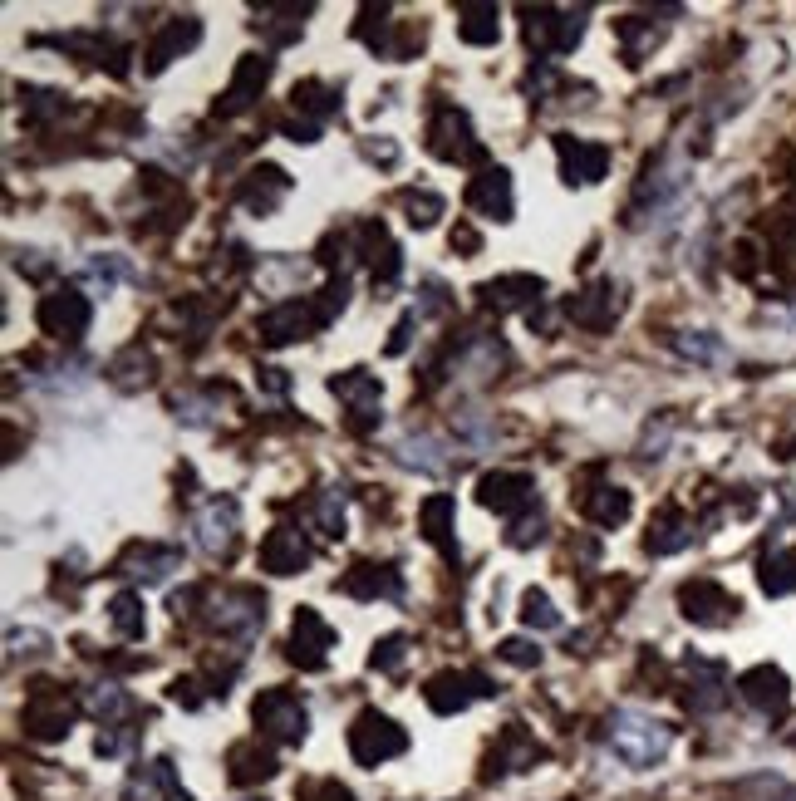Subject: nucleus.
Here are the masks:
<instances>
[{
	"mask_svg": "<svg viewBox=\"0 0 796 801\" xmlns=\"http://www.w3.org/2000/svg\"><path fill=\"white\" fill-rule=\"evenodd\" d=\"M50 639L40 630H10V654H40Z\"/></svg>",
	"mask_w": 796,
	"mask_h": 801,
	"instance_id": "79ce46f5",
	"label": "nucleus"
},
{
	"mask_svg": "<svg viewBox=\"0 0 796 801\" xmlns=\"http://www.w3.org/2000/svg\"><path fill=\"white\" fill-rule=\"evenodd\" d=\"M742 698L752 703V708H762L767 718L772 713H782L787 708V674L782 669H772V664H762V669H752V674H742Z\"/></svg>",
	"mask_w": 796,
	"mask_h": 801,
	"instance_id": "a211bd4d",
	"label": "nucleus"
},
{
	"mask_svg": "<svg viewBox=\"0 0 796 801\" xmlns=\"http://www.w3.org/2000/svg\"><path fill=\"white\" fill-rule=\"evenodd\" d=\"M305 561H310V546H305V536H300L295 526H276V531L261 541V566L271 575H295Z\"/></svg>",
	"mask_w": 796,
	"mask_h": 801,
	"instance_id": "dca6fc26",
	"label": "nucleus"
},
{
	"mask_svg": "<svg viewBox=\"0 0 796 801\" xmlns=\"http://www.w3.org/2000/svg\"><path fill=\"white\" fill-rule=\"evenodd\" d=\"M762 585H767L772 595H787V590H796V561H792V556H787V561H767Z\"/></svg>",
	"mask_w": 796,
	"mask_h": 801,
	"instance_id": "e433bc0d",
	"label": "nucleus"
},
{
	"mask_svg": "<svg viewBox=\"0 0 796 801\" xmlns=\"http://www.w3.org/2000/svg\"><path fill=\"white\" fill-rule=\"evenodd\" d=\"M443 212V197L438 192H408V222L413 227H433Z\"/></svg>",
	"mask_w": 796,
	"mask_h": 801,
	"instance_id": "c9c22d12",
	"label": "nucleus"
},
{
	"mask_svg": "<svg viewBox=\"0 0 796 801\" xmlns=\"http://www.w3.org/2000/svg\"><path fill=\"white\" fill-rule=\"evenodd\" d=\"M428 143H433V153H438V158H448V163L482 158V143L472 138V123H467L462 109H438L433 128H428Z\"/></svg>",
	"mask_w": 796,
	"mask_h": 801,
	"instance_id": "423d86ee",
	"label": "nucleus"
},
{
	"mask_svg": "<svg viewBox=\"0 0 796 801\" xmlns=\"http://www.w3.org/2000/svg\"><path fill=\"white\" fill-rule=\"evenodd\" d=\"M541 276H502V281H487L482 286V300L497 305V310H516L526 300H541Z\"/></svg>",
	"mask_w": 796,
	"mask_h": 801,
	"instance_id": "a878e982",
	"label": "nucleus"
},
{
	"mask_svg": "<svg viewBox=\"0 0 796 801\" xmlns=\"http://www.w3.org/2000/svg\"><path fill=\"white\" fill-rule=\"evenodd\" d=\"M40 330L55 340H79L89 330V300L79 290H55L40 300Z\"/></svg>",
	"mask_w": 796,
	"mask_h": 801,
	"instance_id": "39448f33",
	"label": "nucleus"
},
{
	"mask_svg": "<svg viewBox=\"0 0 796 801\" xmlns=\"http://www.w3.org/2000/svg\"><path fill=\"white\" fill-rule=\"evenodd\" d=\"M295 109H310V114H330L335 104L325 99L320 84H295Z\"/></svg>",
	"mask_w": 796,
	"mask_h": 801,
	"instance_id": "a19ab883",
	"label": "nucleus"
},
{
	"mask_svg": "<svg viewBox=\"0 0 796 801\" xmlns=\"http://www.w3.org/2000/svg\"><path fill=\"white\" fill-rule=\"evenodd\" d=\"M453 512H457V502L448 497V492L428 497V502H423V512H418L423 516V536H428L433 546H443V556H448V561H457V546H453V536H448V531H453V526H448Z\"/></svg>",
	"mask_w": 796,
	"mask_h": 801,
	"instance_id": "b1692460",
	"label": "nucleus"
},
{
	"mask_svg": "<svg viewBox=\"0 0 796 801\" xmlns=\"http://www.w3.org/2000/svg\"><path fill=\"white\" fill-rule=\"evenodd\" d=\"M605 743H610V752H615L625 767L649 772V767H659V762L669 757V747H674V728H669V723H659V718H649V713L620 708V713L610 718V728H605Z\"/></svg>",
	"mask_w": 796,
	"mask_h": 801,
	"instance_id": "f257e3e1",
	"label": "nucleus"
},
{
	"mask_svg": "<svg viewBox=\"0 0 796 801\" xmlns=\"http://www.w3.org/2000/svg\"><path fill=\"white\" fill-rule=\"evenodd\" d=\"M556 148H561V163H566L570 182H575V177H580V182H595V177H605V168H610V153H605L600 143H580V138H561Z\"/></svg>",
	"mask_w": 796,
	"mask_h": 801,
	"instance_id": "5701e85b",
	"label": "nucleus"
},
{
	"mask_svg": "<svg viewBox=\"0 0 796 801\" xmlns=\"http://www.w3.org/2000/svg\"><path fill=\"white\" fill-rule=\"evenodd\" d=\"M315 797H320V801H354V797H349V792L340 787V782H320V787H315Z\"/></svg>",
	"mask_w": 796,
	"mask_h": 801,
	"instance_id": "37998d69",
	"label": "nucleus"
},
{
	"mask_svg": "<svg viewBox=\"0 0 796 801\" xmlns=\"http://www.w3.org/2000/svg\"><path fill=\"white\" fill-rule=\"evenodd\" d=\"M177 566H182V556H177L172 546H133V551L123 556L118 571L133 575V580H143V585H158V580H168Z\"/></svg>",
	"mask_w": 796,
	"mask_h": 801,
	"instance_id": "aec40b11",
	"label": "nucleus"
},
{
	"mask_svg": "<svg viewBox=\"0 0 796 801\" xmlns=\"http://www.w3.org/2000/svg\"><path fill=\"white\" fill-rule=\"evenodd\" d=\"M266 777H276V757H271L266 747H256V743L231 747V782H236V787H251V782H266Z\"/></svg>",
	"mask_w": 796,
	"mask_h": 801,
	"instance_id": "393cba45",
	"label": "nucleus"
},
{
	"mask_svg": "<svg viewBox=\"0 0 796 801\" xmlns=\"http://www.w3.org/2000/svg\"><path fill=\"white\" fill-rule=\"evenodd\" d=\"M467 684H472V674H438V679H428L423 698H428L433 713H462L472 703V693H462Z\"/></svg>",
	"mask_w": 796,
	"mask_h": 801,
	"instance_id": "bb28decb",
	"label": "nucleus"
},
{
	"mask_svg": "<svg viewBox=\"0 0 796 801\" xmlns=\"http://www.w3.org/2000/svg\"><path fill=\"white\" fill-rule=\"evenodd\" d=\"M320 531H325V536H344V497L340 492H325V497H320Z\"/></svg>",
	"mask_w": 796,
	"mask_h": 801,
	"instance_id": "4c0bfd02",
	"label": "nucleus"
},
{
	"mask_svg": "<svg viewBox=\"0 0 796 801\" xmlns=\"http://www.w3.org/2000/svg\"><path fill=\"white\" fill-rule=\"evenodd\" d=\"M585 516H590L595 526H620V521L629 516V492L625 487H605L600 497L585 502Z\"/></svg>",
	"mask_w": 796,
	"mask_h": 801,
	"instance_id": "7c9ffc66",
	"label": "nucleus"
},
{
	"mask_svg": "<svg viewBox=\"0 0 796 801\" xmlns=\"http://www.w3.org/2000/svg\"><path fill=\"white\" fill-rule=\"evenodd\" d=\"M290 192V177H285L281 168H256L246 182H241V207H251L256 217H266V212H276L281 207V197Z\"/></svg>",
	"mask_w": 796,
	"mask_h": 801,
	"instance_id": "6ab92c4d",
	"label": "nucleus"
},
{
	"mask_svg": "<svg viewBox=\"0 0 796 801\" xmlns=\"http://www.w3.org/2000/svg\"><path fill=\"white\" fill-rule=\"evenodd\" d=\"M84 708H89V713H94L104 728H114V718L128 708V693H123V688H114V684H99L94 693H89V703H84Z\"/></svg>",
	"mask_w": 796,
	"mask_h": 801,
	"instance_id": "72a5a7b5",
	"label": "nucleus"
},
{
	"mask_svg": "<svg viewBox=\"0 0 796 801\" xmlns=\"http://www.w3.org/2000/svg\"><path fill=\"white\" fill-rule=\"evenodd\" d=\"M580 35H585V15L580 10H541L536 20H531V40H541V50H551V55H566V50H575L580 45Z\"/></svg>",
	"mask_w": 796,
	"mask_h": 801,
	"instance_id": "4468645a",
	"label": "nucleus"
},
{
	"mask_svg": "<svg viewBox=\"0 0 796 801\" xmlns=\"http://www.w3.org/2000/svg\"><path fill=\"white\" fill-rule=\"evenodd\" d=\"M620 286L615 281H595L590 290H580L575 300L566 305V315L580 325V330H610L615 320H620Z\"/></svg>",
	"mask_w": 796,
	"mask_h": 801,
	"instance_id": "6e6552de",
	"label": "nucleus"
},
{
	"mask_svg": "<svg viewBox=\"0 0 796 801\" xmlns=\"http://www.w3.org/2000/svg\"><path fill=\"white\" fill-rule=\"evenodd\" d=\"M25 728H30V738H45V743H55V738L69 733V703H64L59 688L45 684L25 703Z\"/></svg>",
	"mask_w": 796,
	"mask_h": 801,
	"instance_id": "f8f14e48",
	"label": "nucleus"
},
{
	"mask_svg": "<svg viewBox=\"0 0 796 801\" xmlns=\"http://www.w3.org/2000/svg\"><path fill=\"white\" fill-rule=\"evenodd\" d=\"M398 664H403V634H389L379 649H374V669H384V674H398Z\"/></svg>",
	"mask_w": 796,
	"mask_h": 801,
	"instance_id": "ea45409f",
	"label": "nucleus"
},
{
	"mask_svg": "<svg viewBox=\"0 0 796 801\" xmlns=\"http://www.w3.org/2000/svg\"><path fill=\"white\" fill-rule=\"evenodd\" d=\"M620 40H625L629 64H639L644 50H654V45H659V30H654V25H639V20H620Z\"/></svg>",
	"mask_w": 796,
	"mask_h": 801,
	"instance_id": "f704fd0d",
	"label": "nucleus"
},
{
	"mask_svg": "<svg viewBox=\"0 0 796 801\" xmlns=\"http://www.w3.org/2000/svg\"><path fill=\"white\" fill-rule=\"evenodd\" d=\"M688 541H693V521H683L679 512H659L654 531H649V551H654V556H674Z\"/></svg>",
	"mask_w": 796,
	"mask_h": 801,
	"instance_id": "c85d7f7f",
	"label": "nucleus"
},
{
	"mask_svg": "<svg viewBox=\"0 0 796 801\" xmlns=\"http://www.w3.org/2000/svg\"><path fill=\"white\" fill-rule=\"evenodd\" d=\"M236 536H241V512L231 497H212L202 516H197V546L207 556H231L236 551Z\"/></svg>",
	"mask_w": 796,
	"mask_h": 801,
	"instance_id": "20e7f679",
	"label": "nucleus"
},
{
	"mask_svg": "<svg viewBox=\"0 0 796 801\" xmlns=\"http://www.w3.org/2000/svg\"><path fill=\"white\" fill-rule=\"evenodd\" d=\"M330 644H335V630H330L315 610H300V615H295L290 659H295L300 669H320V664H325V654H330Z\"/></svg>",
	"mask_w": 796,
	"mask_h": 801,
	"instance_id": "9b49d317",
	"label": "nucleus"
},
{
	"mask_svg": "<svg viewBox=\"0 0 796 801\" xmlns=\"http://www.w3.org/2000/svg\"><path fill=\"white\" fill-rule=\"evenodd\" d=\"M202 40V25H197V15H182V20H168V30L148 45V74H163L177 55H187L192 45Z\"/></svg>",
	"mask_w": 796,
	"mask_h": 801,
	"instance_id": "f3484780",
	"label": "nucleus"
},
{
	"mask_svg": "<svg viewBox=\"0 0 796 801\" xmlns=\"http://www.w3.org/2000/svg\"><path fill=\"white\" fill-rule=\"evenodd\" d=\"M109 620H114V630L123 634V639H138L143 634V600L138 595H114V605H109Z\"/></svg>",
	"mask_w": 796,
	"mask_h": 801,
	"instance_id": "473e14b6",
	"label": "nucleus"
},
{
	"mask_svg": "<svg viewBox=\"0 0 796 801\" xmlns=\"http://www.w3.org/2000/svg\"><path fill=\"white\" fill-rule=\"evenodd\" d=\"M256 723H261L266 738L295 747V743H305L310 713H305V703H300L290 688H266V693L256 698Z\"/></svg>",
	"mask_w": 796,
	"mask_h": 801,
	"instance_id": "7ed1b4c3",
	"label": "nucleus"
},
{
	"mask_svg": "<svg viewBox=\"0 0 796 801\" xmlns=\"http://www.w3.org/2000/svg\"><path fill=\"white\" fill-rule=\"evenodd\" d=\"M457 35L467 45H492L502 35V20H497V5H462V20H457Z\"/></svg>",
	"mask_w": 796,
	"mask_h": 801,
	"instance_id": "cd10ccee",
	"label": "nucleus"
},
{
	"mask_svg": "<svg viewBox=\"0 0 796 801\" xmlns=\"http://www.w3.org/2000/svg\"><path fill=\"white\" fill-rule=\"evenodd\" d=\"M497 654H502L507 664H516V669H536V664H541V649H536V644H526V639H507Z\"/></svg>",
	"mask_w": 796,
	"mask_h": 801,
	"instance_id": "58836bf2",
	"label": "nucleus"
},
{
	"mask_svg": "<svg viewBox=\"0 0 796 801\" xmlns=\"http://www.w3.org/2000/svg\"><path fill=\"white\" fill-rule=\"evenodd\" d=\"M212 625L227 634V639H251V634L266 625V600H261L256 590H227V595L217 600Z\"/></svg>",
	"mask_w": 796,
	"mask_h": 801,
	"instance_id": "0eeeda50",
	"label": "nucleus"
},
{
	"mask_svg": "<svg viewBox=\"0 0 796 801\" xmlns=\"http://www.w3.org/2000/svg\"><path fill=\"white\" fill-rule=\"evenodd\" d=\"M335 394H340L349 408H354V423L359 428H369L374 418H379V399H384V384L374 379V374H364V369H349V374H340L335 384H330Z\"/></svg>",
	"mask_w": 796,
	"mask_h": 801,
	"instance_id": "2eb2a0df",
	"label": "nucleus"
},
{
	"mask_svg": "<svg viewBox=\"0 0 796 801\" xmlns=\"http://www.w3.org/2000/svg\"><path fill=\"white\" fill-rule=\"evenodd\" d=\"M344 595H354V600H398L403 595V580H398L394 566H354V571L344 575Z\"/></svg>",
	"mask_w": 796,
	"mask_h": 801,
	"instance_id": "412c9836",
	"label": "nucleus"
},
{
	"mask_svg": "<svg viewBox=\"0 0 796 801\" xmlns=\"http://www.w3.org/2000/svg\"><path fill=\"white\" fill-rule=\"evenodd\" d=\"M310 330H320V315H315L310 300H281L271 315H261V340L266 344L305 340Z\"/></svg>",
	"mask_w": 796,
	"mask_h": 801,
	"instance_id": "1a4fd4ad",
	"label": "nucleus"
},
{
	"mask_svg": "<svg viewBox=\"0 0 796 801\" xmlns=\"http://www.w3.org/2000/svg\"><path fill=\"white\" fill-rule=\"evenodd\" d=\"M674 349L683 359H693V364H723L728 359V344L713 330H683V335H674Z\"/></svg>",
	"mask_w": 796,
	"mask_h": 801,
	"instance_id": "c756f323",
	"label": "nucleus"
},
{
	"mask_svg": "<svg viewBox=\"0 0 796 801\" xmlns=\"http://www.w3.org/2000/svg\"><path fill=\"white\" fill-rule=\"evenodd\" d=\"M403 747H408V733L398 723H389L384 713H359L354 728H349V752H354L359 767H379V762L398 757Z\"/></svg>",
	"mask_w": 796,
	"mask_h": 801,
	"instance_id": "f03ea898",
	"label": "nucleus"
},
{
	"mask_svg": "<svg viewBox=\"0 0 796 801\" xmlns=\"http://www.w3.org/2000/svg\"><path fill=\"white\" fill-rule=\"evenodd\" d=\"M521 620H526L531 630H556V625H561V610L551 605L546 590H526V595H521Z\"/></svg>",
	"mask_w": 796,
	"mask_h": 801,
	"instance_id": "2f4dec72",
	"label": "nucleus"
},
{
	"mask_svg": "<svg viewBox=\"0 0 796 801\" xmlns=\"http://www.w3.org/2000/svg\"><path fill=\"white\" fill-rule=\"evenodd\" d=\"M467 207L482 212V217H497V222H512V172L507 168H492L482 172L472 187H467Z\"/></svg>",
	"mask_w": 796,
	"mask_h": 801,
	"instance_id": "ddd939ff",
	"label": "nucleus"
},
{
	"mask_svg": "<svg viewBox=\"0 0 796 801\" xmlns=\"http://www.w3.org/2000/svg\"><path fill=\"white\" fill-rule=\"evenodd\" d=\"M266 79H271V59L266 55H246L241 59V69H236V79H231L222 114H241V109L251 104V94H261V84H266Z\"/></svg>",
	"mask_w": 796,
	"mask_h": 801,
	"instance_id": "4be33fe9",
	"label": "nucleus"
},
{
	"mask_svg": "<svg viewBox=\"0 0 796 801\" xmlns=\"http://www.w3.org/2000/svg\"><path fill=\"white\" fill-rule=\"evenodd\" d=\"M482 507H497L502 516L531 512L536 507V482L526 472H492V477H482Z\"/></svg>",
	"mask_w": 796,
	"mask_h": 801,
	"instance_id": "9d476101",
	"label": "nucleus"
}]
</instances>
